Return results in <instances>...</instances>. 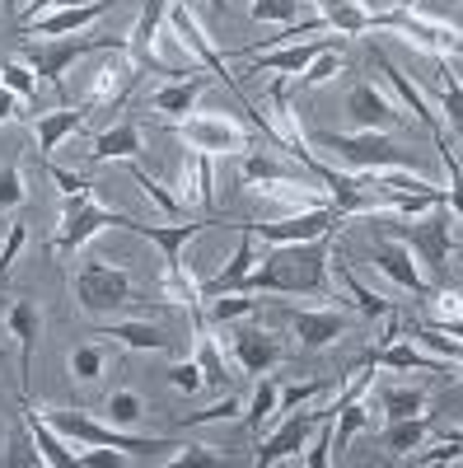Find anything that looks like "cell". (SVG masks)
Segmentation results:
<instances>
[{
	"mask_svg": "<svg viewBox=\"0 0 463 468\" xmlns=\"http://www.w3.org/2000/svg\"><path fill=\"white\" fill-rule=\"evenodd\" d=\"M332 234L323 239H309V244H272L248 277H244V295L258 291H277V295H323L328 291V258H332Z\"/></svg>",
	"mask_w": 463,
	"mask_h": 468,
	"instance_id": "obj_1",
	"label": "cell"
},
{
	"mask_svg": "<svg viewBox=\"0 0 463 468\" xmlns=\"http://www.w3.org/2000/svg\"><path fill=\"white\" fill-rule=\"evenodd\" d=\"M37 412L52 421L57 436L80 441V445H118V450H127L132 459H154L160 450H174V441H164V436H150V441L127 436L122 426H103V421H94V417L80 412V408H37Z\"/></svg>",
	"mask_w": 463,
	"mask_h": 468,
	"instance_id": "obj_2",
	"label": "cell"
},
{
	"mask_svg": "<svg viewBox=\"0 0 463 468\" xmlns=\"http://www.w3.org/2000/svg\"><path fill=\"white\" fill-rule=\"evenodd\" d=\"M323 150H337V160L356 174H379V169H416V150H398L384 132H356V136H342V132H319L314 136Z\"/></svg>",
	"mask_w": 463,
	"mask_h": 468,
	"instance_id": "obj_3",
	"label": "cell"
},
{
	"mask_svg": "<svg viewBox=\"0 0 463 468\" xmlns=\"http://www.w3.org/2000/svg\"><path fill=\"white\" fill-rule=\"evenodd\" d=\"M384 229H389L407 253H416L426 262V271H445V262L454 253V211L445 202L431 207V216H403L398 225H384Z\"/></svg>",
	"mask_w": 463,
	"mask_h": 468,
	"instance_id": "obj_4",
	"label": "cell"
},
{
	"mask_svg": "<svg viewBox=\"0 0 463 468\" xmlns=\"http://www.w3.org/2000/svg\"><path fill=\"white\" fill-rule=\"evenodd\" d=\"M85 52H127V37H47V43H33L24 48V66L33 75L52 80V90L66 99V66L80 61Z\"/></svg>",
	"mask_w": 463,
	"mask_h": 468,
	"instance_id": "obj_5",
	"label": "cell"
},
{
	"mask_svg": "<svg viewBox=\"0 0 463 468\" xmlns=\"http://www.w3.org/2000/svg\"><path fill=\"white\" fill-rule=\"evenodd\" d=\"M136 216L127 211H108V207H94L89 197H66V216L52 234V253H75V249H85L94 234L103 229H132Z\"/></svg>",
	"mask_w": 463,
	"mask_h": 468,
	"instance_id": "obj_6",
	"label": "cell"
},
{
	"mask_svg": "<svg viewBox=\"0 0 463 468\" xmlns=\"http://www.w3.org/2000/svg\"><path fill=\"white\" fill-rule=\"evenodd\" d=\"M75 304H80L85 314H112V309L132 304V277L122 267L85 262L75 271Z\"/></svg>",
	"mask_w": 463,
	"mask_h": 468,
	"instance_id": "obj_7",
	"label": "cell"
},
{
	"mask_svg": "<svg viewBox=\"0 0 463 468\" xmlns=\"http://www.w3.org/2000/svg\"><path fill=\"white\" fill-rule=\"evenodd\" d=\"M169 132L202 154H244L248 150V132L239 122H229V117H211V112L178 117V122H169Z\"/></svg>",
	"mask_w": 463,
	"mask_h": 468,
	"instance_id": "obj_8",
	"label": "cell"
},
{
	"mask_svg": "<svg viewBox=\"0 0 463 468\" xmlns=\"http://www.w3.org/2000/svg\"><path fill=\"white\" fill-rule=\"evenodd\" d=\"M337 220L342 216L332 207H309V211H295V216H281V220H244V229L262 244H309V239L332 234Z\"/></svg>",
	"mask_w": 463,
	"mask_h": 468,
	"instance_id": "obj_9",
	"label": "cell"
},
{
	"mask_svg": "<svg viewBox=\"0 0 463 468\" xmlns=\"http://www.w3.org/2000/svg\"><path fill=\"white\" fill-rule=\"evenodd\" d=\"M370 61H374V66L384 70V80H389V85H394V94H398V99H403V103L412 108V117H416V122L431 132V141L440 145V160H445V169H449V183H458V160H454V150H449V141H445V127H440V117L431 112L426 94H421V90H416V85L407 80V75H403V70H398V66H394L389 57H384V48H374V52H370Z\"/></svg>",
	"mask_w": 463,
	"mask_h": 468,
	"instance_id": "obj_10",
	"label": "cell"
},
{
	"mask_svg": "<svg viewBox=\"0 0 463 468\" xmlns=\"http://www.w3.org/2000/svg\"><path fill=\"white\" fill-rule=\"evenodd\" d=\"M332 408H309V412H286V421L277 426L272 436H267L262 445H258V454H253V463L258 468H272V463H281V459H290V454H300L304 450V441L314 436V426L328 417Z\"/></svg>",
	"mask_w": 463,
	"mask_h": 468,
	"instance_id": "obj_11",
	"label": "cell"
},
{
	"mask_svg": "<svg viewBox=\"0 0 463 468\" xmlns=\"http://www.w3.org/2000/svg\"><path fill=\"white\" fill-rule=\"evenodd\" d=\"M346 112H352V122L361 132H394L403 127V112L394 108V99L374 90V85H356L352 94H346Z\"/></svg>",
	"mask_w": 463,
	"mask_h": 468,
	"instance_id": "obj_12",
	"label": "cell"
},
{
	"mask_svg": "<svg viewBox=\"0 0 463 468\" xmlns=\"http://www.w3.org/2000/svg\"><path fill=\"white\" fill-rule=\"evenodd\" d=\"M323 52H342V33L337 37H314V43H290V48H267V52H253V75L262 70H286V75H304V66L323 57Z\"/></svg>",
	"mask_w": 463,
	"mask_h": 468,
	"instance_id": "obj_13",
	"label": "cell"
},
{
	"mask_svg": "<svg viewBox=\"0 0 463 468\" xmlns=\"http://www.w3.org/2000/svg\"><path fill=\"white\" fill-rule=\"evenodd\" d=\"M103 10H108V0H89V5H61V10H52V15H37V19L19 24V28H24L28 37H66V33L89 28Z\"/></svg>",
	"mask_w": 463,
	"mask_h": 468,
	"instance_id": "obj_14",
	"label": "cell"
},
{
	"mask_svg": "<svg viewBox=\"0 0 463 468\" xmlns=\"http://www.w3.org/2000/svg\"><path fill=\"white\" fill-rule=\"evenodd\" d=\"M281 356H286V346H281L277 333H262V328H239V333H235V361H239L248 375H267Z\"/></svg>",
	"mask_w": 463,
	"mask_h": 468,
	"instance_id": "obj_15",
	"label": "cell"
},
{
	"mask_svg": "<svg viewBox=\"0 0 463 468\" xmlns=\"http://www.w3.org/2000/svg\"><path fill=\"white\" fill-rule=\"evenodd\" d=\"M85 112H89V103H85V108H57V112H37V117H33L37 160H52V154H57V145H61L70 132H80V127H85Z\"/></svg>",
	"mask_w": 463,
	"mask_h": 468,
	"instance_id": "obj_16",
	"label": "cell"
},
{
	"mask_svg": "<svg viewBox=\"0 0 463 468\" xmlns=\"http://www.w3.org/2000/svg\"><path fill=\"white\" fill-rule=\"evenodd\" d=\"M239 229V253L225 262V271H216V277H206V282H197V295L202 300H211V295H229V291H239L244 286V277L253 271V262H258V253H253V234L244 229V225H235Z\"/></svg>",
	"mask_w": 463,
	"mask_h": 468,
	"instance_id": "obj_17",
	"label": "cell"
},
{
	"mask_svg": "<svg viewBox=\"0 0 463 468\" xmlns=\"http://www.w3.org/2000/svg\"><path fill=\"white\" fill-rule=\"evenodd\" d=\"M374 267H379L389 282H398L403 291H412V295H431V282L416 271L412 253H407L398 239H389V244H374Z\"/></svg>",
	"mask_w": 463,
	"mask_h": 468,
	"instance_id": "obj_18",
	"label": "cell"
},
{
	"mask_svg": "<svg viewBox=\"0 0 463 468\" xmlns=\"http://www.w3.org/2000/svg\"><path fill=\"white\" fill-rule=\"evenodd\" d=\"M309 5L319 10L323 28H332V33H342V37L374 33V15H379V10H365L361 0H309Z\"/></svg>",
	"mask_w": 463,
	"mask_h": 468,
	"instance_id": "obj_19",
	"label": "cell"
},
{
	"mask_svg": "<svg viewBox=\"0 0 463 468\" xmlns=\"http://www.w3.org/2000/svg\"><path fill=\"white\" fill-rule=\"evenodd\" d=\"M365 366H389V370H440L445 361H431L426 351H421L412 337H389L384 346H374V351H365Z\"/></svg>",
	"mask_w": 463,
	"mask_h": 468,
	"instance_id": "obj_20",
	"label": "cell"
},
{
	"mask_svg": "<svg viewBox=\"0 0 463 468\" xmlns=\"http://www.w3.org/2000/svg\"><path fill=\"white\" fill-rule=\"evenodd\" d=\"M295 337L309 346V351H323L328 342H337V333L346 328V319L337 314V309H300V314H286Z\"/></svg>",
	"mask_w": 463,
	"mask_h": 468,
	"instance_id": "obj_21",
	"label": "cell"
},
{
	"mask_svg": "<svg viewBox=\"0 0 463 468\" xmlns=\"http://www.w3.org/2000/svg\"><path fill=\"white\" fill-rule=\"evenodd\" d=\"M244 183H319L304 165H286L281 154L244 150Z\"/></svg>",
	"mask_w": 463,
	"mask_h": 468,
	"instance_id": "obj_22",
	"label": "cell"
},
{
	"mask_svg": "<svg viewBox=\"0 0 463 468\" xmlns=\"http://www.w3.org/2000/svg\"><path fill=\"white\" fill-rule=\"evenodd\" d=\"M192 333H197V370H202V384L206 388H229V375H225V356H220V346L216 337L206 333V319H202V304H192Z\"/></svg>",
	"mask_w": 463,
	"mask_h": 468,
	"instance_id": "obj_23",
	"label": "cell"
},
{
	"mask_svg": "<svg viewBox=\"0 0 463 468\" xmlns=\"http://www.w3.org/2000/svg\"><path fill=\"white\" fill-rule=\"evenodd\" d=\"M10 333L19 342V388L28 394V375H33V346H37V309L28 300L10 304Z\"/></svg>",
	"mask_w": 463,
	"mask_h": 468,
	"instance_id": "obj_24",
	"label": "cell"
},
{
	"mask_svg": "<svg viewBox=\"0 0 463 468\" xmlns=\"http://www.w3.org/2000/svg\"><path fill=\"white\" fill-rule=\"evenodd\" d=\"M24 426H28L37 454H43V463H52V468H75V454L61 445V436L52 431V421L37 412V408H24Z\"/></svg>",
	"mask_w": 463,
	"mask_h": 468,
	"instance_id": "obj_25",
	"label": "cell"
},
{
	"mask_svg": "<svg viewBox=\"0 0 463 468\" xmlns=\"http://www.w3.org/2000/svg\"><path fill=\"white\" fill-rule=\"evenodd\" d=\"M141 150V127L136 122H122V127H108L94 136V150H89V165H108V160H132Z\"/></svg>",
	"mask_w": 463,
	"mask_h": 468,
	"instance_id": "obj_26",
	"label": "cell"
},
{
	"mask_svg": "<svg viewBox=\"0 0 463 468\" xmlns=\"http://www.w3.org/2000/svg\"><path fill=\"white\" fill-rule=\"evenodd\" d=\"M94 337H112V342H122L132 351H169V333L164 328H154V324H103L94 328Z\"/></svg>",
	"mask_w": 463,
	"mask_h": 468,
	"instance_id": "obj_27",
	"label": "cell"
},
{
	"mask_svg": "<svg viewBox=\"0 0 463 468\" xmlns=\"http://www.w3.org/2000/svg\"><path fill=\"white\" fill-rule=\"evenodd\" d=\"M328 267H337V282H342L346 291H352V304L361 309L365 319H389V314H394V304L384 300L379 291H370V286H365V282H361V277H356V271L346 267L342 258H328Z\"/></svg>",
	"mask_w": 463,
	"mask_h": 468,
	"instance_id": "obj_28",
	"label": "cell"
},
{
	"mask_svg": "<svg viewBox=\"0 0 463 468\" xmlns=\"http://www.w3.org/2000/svg\"><path fill=\"white\" fill-rule=\"evenodd\" d=\"M211 80L202 70H192V80L183 75V80H174V85H164L160 94H150V108H160V112H174V117H183V112H192V103L202 99V90H206Z\"/></svg>",
	"mask_w": 463,
	"mask_h": 468,
	"instance_id": "obj_29",
	"label": "cell"
},
{
	"mask_svg": "<svg viewBox=\"0 0 463 468\" xmlns=\"http://www.w3.org/2000/svg\"><path fill=\"white\" fill-rule=\"evenodd\" d=\"M426 431H431V417H426V412H416V417H398V421L384 426V450H389L394 459H403V454H412L421 441H426Z\"/></svg>",
	"mask_w": 463,
	"mask_h": 468,
	"instance_id": "obj_30",
	"label": "cell"
},
{
	"mask_svg": "<svg viewBox=\"0 0 463 468\" xmlns=\"http://www.w3.org/2000/svg\"><path fill=\"white\" fill-rule=\"evenodd\" d=\"M192 183V202H197L202 211L216 207V174H211V154L202 150H192L187 160H183V187Z\"/></svg>",
	"mask_w": 463,
	"mask_h": 468,
	"instance_id": "obj_31",
	"label": "cell"
},
{
	"mask_svg": "<svg viewBox=\"0 0 463 468\" xmlns=\"http://www.w3.org/2000/svg\"><path fill=\"white\" fill-rule=\"evenodd\" d=\"M379 408H384V417H389V421L416 417L421 408H426V394L412 388V384H379Z\"/></svg>",
	"mask_w": 463,
	"mask_h": 468,
	"instance_id": "obj_32",
	"label": "cell"
},
{
	"mask_svg": "<svg viewBox=\"0 0 463 468\" xmlns=\"http://www.w3.org/2000/svg\"><path fill=\"white\" fill-rule=\"evenodd\" d=\"M403 337H412L416 346H431V351H440V361H449V366H458V356H463V346H458V337L454 333H445V328H426V324H407V328H398Z\"/></svg>",
	"mask_w": 463,
	"mask_h": 468,
	"instance_id": "obj_33",
	"label": "cell"
},
{
	"mask_svg": "<svg viewBox=\"0 0 463 468\" xmlns=\"http://www.w3.org/2000/svg\"><path fill=\"white\" fill-rule=\"evenodd\" d=\"M332 388H337V379H304V384L277 388V412H272V417H286V412H295V408H300V403H309V399L332 394Z\"/></svg>",
	"mask_w": 463,
	"mask_h": 468,
	"instance_id": "obj_34",
	"label": "cell"
},
{
	"mask_svg": "<svg viewBox=\"0 0 463 468\" xmlns=\"http://www.w3.org/2000/svg\"><path fill=\"white\" fill-rule=\"evenodd\" d=\"M244 314H253V300H248L244 291H229V295H211V300H206V319H211V324H235V319H244Z\"/></svg>",
	"mask_w": 463,
	"mask_h": 468,
	"instance_id": "obj_35",
	"label": "cell"
},
{
	"mask_svg": "<svg viewBox=\"0 0 463 468\" xmlns=\"http://www.w3.org/2000/svg\"><path fill=\"white\" fill-rule=\"evenodd\" d=\"M277 388H281V384H277L272 375H258V394H253V408L244 412L253 431H262V421H267V417L277 412Z\"/></svg>",
	"mask_w": 463,
	"mask_h": 468,
	"instance_id": "obj_36",
	"label": "cell"
},
{
	"mask_svg": "<svg viewBox=\"0 0 463 468\" xmlns=\"http://www.w3.org/2000/svg\"><path fill=\"white\" fill-rule=\"evenodd\" d=\"M70 375L80 379V384L99 379V375H103V346H99V342H85V346H75V351H70Z\"/></svg>",
	"mask_w": 463,
	"mask_h": 468,
	"instance_id": "obj_37",
	"label": "cell"
},
{
	"mask_svg": "<svg viewBox=\"0 0 463 468\" xmlns=\"http://www.w3.org/2000/svg\"><path fill=\"white\" fill-rule=\"evenodd\" d=\"M169 468H220L225 459L211 445H174V454L164 459Z\"/></svg>",
	"mask_w": 463,
	"mask_h": 468,
	"instance_id": "obj_38",
	"label": "cell"
},
{
	"mask_svg": "<svg viewBox=\"0 0 463 468\" xmlns=\"http://www.w3.org/2000/svg\"><path fill=\"white\" fill-rule=\"evenodd\" d=\"M0 85H5L15 99H33L37 94V80H33V70L24 61H5V66H0Z\"/></svg>",
	"mask_w": 463,
	"mask_h": 468,
	"instance_id": "obj_39",
	"label": "cell"
},
{
	"mask_svg": "<svg viewBox=\"0 0 463 468\" xmlns=\"http://www.w3.org/2000/svg\"><path fill=\"white\" fill-rule=\"evenodd\" d=\"M108 417H112V426H136L145 417V403L132 394V388H122V394L108 399Z\"/></svg>",
	"mask_w": 463,
	"mask_h": 468,
	"instance_id": "obj_40",
	"label": "cell"
},
{
	"mask_svg": "<svg viewBox=\"0 0 463 468\" xmlns=\"http://www.w3.org/2000/svg\"><path fill=\"white\" fill-rule=\"evenodd\" d=\"M248 15L262 19V24H295L300 0H253V10H248Z\"/></svg>",
	"mask_w": 463,
	"mask_h": 468,
	"instance_id": "obj_41",
	"label": "cell"
},
{
	"mask_svg": "<svg viewBox=\"0 0 463 468\" xmlns=\"http://www.w3.org/2000/svg\"><path fill=\"white\" fill-rule=\"evenodd\" d=\"M127 169H132V178L141 183V192H145V197H154V202H160V211H169V216H178V211H183V202H178V197H169V192H164L160 183H154V178H150V174H145L136 160H127Z\"/></svg>",
	"mask_w": 463,
	"mask_h": 468,
	"instance_id": "obj_42",
	"label": "cell"
},
{
	"mask_svg": "<svg viewBox=\"0 0 463 468\" xmlns=\"http://www.w3.org/2000/svg\"><path fill=\"white\" fill-rule=\"evenodd\" d=\"M332 412H337V408H332ZM332 412H328V417L314 426V431H319V441H314V450L304 454V463H309V468H328V463H332Z\"/></svg>",
	"mask_w": 463,
	"mask_h": 468,
	"instance_id": "obj_43",
	"label": "cell"
},
{
	"mask_svg": "<svg viewBox=\"0 0 463 468\" xmlns=\"http://www.w3.org/2000/svg\"><path fill=\"white\" fill-rule=\"evenodd\" d=\"M47 165V178L61 187V197H89V178H80V174H70V169H61V165H52V160H43Z\"/></svg>",
	"mask_w": 463,
	"mask_h": 468,
	"instance_id": "obj_44",
	"label": "cell"
},
{
	"mask_svg": "<svg viewBox=\"0 0 463 468\" xmlns=\"http://www.w3.org/2000/svg\"><path fill=\"white\" fill-rule=\"evenodd\" d=\"M75 463H80V468H127V463H132V454H127V450H118V445H94L89 454H80Z\"/></svg>",
	"mask_w": 463,
	"mask_h": 468,
	"instance_id": "obj_45",
	"label": "cell"
},
{
	"mask_svg": "<svg viewBox=\"0 0 463 468\" xmlns=\"http://www.w3.org/2000/svg\"><path fill=\"white\" fill-rule=\"evenodd\" d=\"M24 197H28V192H24V174L15 165H5V169H0V211L19 207Z\"/></svg>",
	"mask_w": 463,
	"mask_h": 468,
	"instance_id": "obj_46",
	"label": "cell"
},
{
	"mask_svg": "<svg viewBox=\"0 0 463 468\" xmlns=\"http://www.w3.org/2000/svg\"><path fill=\"white\" fill-rule=\"evenodd\" d=\"M5 463H10V468H37V463H43V454H37L33 436L15 431V441H10V454H5Z\"/></svg>",
	"mask_w": 463,
	"mask_h": 468,
	"instance_id": "obj_47",
	"label": "cell"
},
{
	"mask_svg": "<svg viewBox=\"0 0 463 468\" xmlns=\"http://www.w3.org/2000/svg\"><path fill=\"white\" fill-rule=\"evenodd\" d=\"M164 375H169V384L178 388V394H197V388H202V370H197V361H174Z\"/></svg>",
	"mask_w": 463,
	"mask_h": 468,
	"instance_id": "obj_48",
	"label": "cell"
},
{
	"mask_svg": "<svg viewBox=\"0 0 463 468\" xmlns=\"http://www.w3.org/2000/svg\"><path fill=\"white\" fill-rule=\"evenodd\" d=\"M440 108H445V117H449V127L458 132L463 127V94H458V75L449 70V80L440 85Z\"/></svg>",
	"mask_w": 463,
	"mask_h": 468,
	"instance_id": "obj_49",
	"label": "cell"
},
{
	"mask_svg": "<svg viewBox=\"0 0 463 468\" xmlns=\"http://www.w3.org/2000/svg\"><path fill=\"white\" fill-rule=\"evenodd\" d=\"M10 234H5V249H0V282L10 277V267H15V258H19V249H24V239H28V229H24V220H15V225H5Z\"/></svg>",
	"mask_w": 463,
	"mask_h": 468,
	"instance_id": "obj_50",
	"label": "cell"
},
{
	"mask_svg": "<svg viewBox=\"0 0 463 468\" xmlns=\"http://www.w3.org/2000/svg\"><path fill=\"white\" fill-rule=\"evenodd\" d=\"M229 417H239V399L225 394V403H211L206 412H187L183 421H187V426H202V421H229Z\"/></svg>",
	"mask_w": 463,
	"mask_h": 468,
	"instance_id": "obj_51",
	"label": "cell"
},
{
	"mask_svg": "<svg viewBox=\"0 0 463 468\" xmlns=\"http://www.w3.org/2000/svg\"><path fill=\"white\" fill-rule=\"evenodd\" d=\"M337 57H342V52H323V57H314V61L304 66V75H300V80H304V85H323L328 75L337 70Z\"/></svg>",
	"mask_w": 463,
	"mask_h": 468,
	"instance_id": "obj_52",
	"label": "cell"
},
{
	"mask_svg": "<svg viewBox=\"0 0 463 468\" xmlns=\"http://www.w3.org/2000/svg\"><path fill=\"white\" fill-rule=\"evenodd\" d=\"M398 463H458V436L440 450H426V454H403Z\"/></svg>",
	"mask_w": 463,
	"mask_h": 468,
	"instance_id": "obj_53",
	"label": "cell"
},
{
	"mask_svg": "<svg viewBox=\"0 0 463 468\" xmlns=\"http://www.w3.org/2000/svg\"><path fill=\"white\" fill-rule=\"evenodd\" d=\"M19 112V99L5 90V85H0V122H10V117Z\"/></svg>",
	"mask_w": 463,
	"mask_h": 468,
	"instance_id": "obj_54",
	"label": "cell"
},
{
	"mask_svg": "<svg viewBox=\"0 0 463 468\" xmlns=\"http://www.w3.org/2000/svg\"><path fill=\"white\" fill-rule=\"evenodd\" d=\"M211 5H216V10H225V5H229V0H211Z\"/></svg>",
	"mask_w": 463,
	"mask_h": 468,
	"instance_id": "obj_55",
	"label": "cell"
},
{
	"mask_svg": "<svg viewBox=\"0 0 463 468\" xmlns=\"http://www.w3.org/2000/svg\"><path fill=\"white\" fill-rule=\"evenodd\" d=\"M178 5H192V0H178Z\"/></svg>",
	"mask_w": 463,
	"mask_h": 468,
	"instance_id": "obj_56",
	"label": "cell"
}]
</instances>
